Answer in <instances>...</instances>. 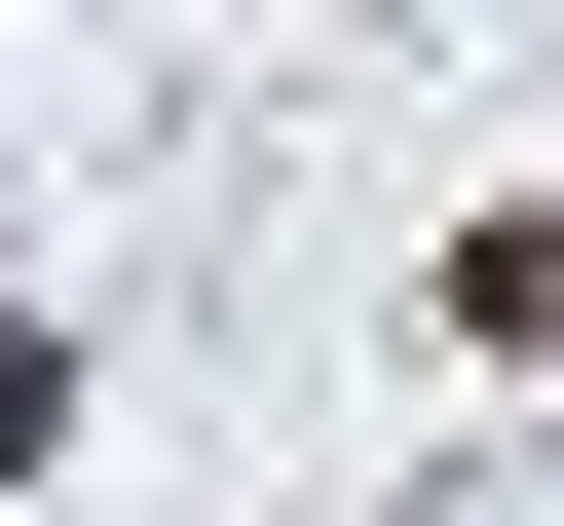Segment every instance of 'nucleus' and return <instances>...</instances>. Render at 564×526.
I'll list each match as a JSON object with an SVG mask.
<instances>
[{
  "label": "nucleus",
  "mask_w": 564,
  "mask_h": 526,
  "mask_svg": "<svg viewBox=\"0 0 564 526\" xmlns=\"http://www.w3.org/2000/svg\"><path fill=\"white\" fill-rule=\"evenodd\" d=\"M39 414H76V339H39V302H0V451H39Z\"/></svg>",
  "instance_id": "f03ea898"
},
{
  "label": "nucleus",
  "mask_w": 564,
  "mask_h": 526,
  "mask_svg": "<svg viewBox=\"0 0 564 526\" xmlns=\"http://www.w3.org/2000/svg\"><path fill=\"white\" fill-rule=\"evenodd\" d=\"M452 339H489V376H564V188H489V226H452Z\"/></svg>",
  "instance_id": "f257e3e1"
}]
</instances>
